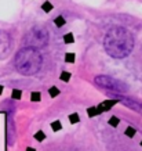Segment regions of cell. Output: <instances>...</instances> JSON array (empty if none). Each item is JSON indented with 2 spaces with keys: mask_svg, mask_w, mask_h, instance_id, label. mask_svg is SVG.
<instances>
[{
  "mask_svg": "<svg viewBox=\"0 0 142 151\" xmlns=\"http://www.w3.org/2000/svg\"><path fill=\"white\" fill-rule=\"evenodd\" d=\"M104 47L112 58H126L134 47L133 33L123 27H112L105 35Z\"/></svg>",
  "mask_w": 142,
  "mask_h": 151,
  "instance_id": "cell-1",
  "label": "cell"
},
{
  "mask_svg": "<svg viewBox=\"0 0 142 151\" xmlns=\"http://www.w3.org/2000/svg\"><path fill=\"white\" fill-rule=\"evenodd\" d=\"M14 64L19 73L29 76V75H35L36 72H39V69L41 68V64H43V58L36 49L26 46L17 53Z\"/></svg>",
  "mask_w": 142,
  "mask_h": 151,
  "instance_id": "cell-2",
  "label": "cell"
},
{
  "mask_svg": "<svg viewBox=\"0 0 142 151\" xmlns=\"http://www.w3.org/2000/svg\"><path fill=\"white\" fill-rule=\"evenodd\" d=\"M47 43H48V32L41 25L33 27L25 36V45L28 47H33L36 50L40 47H44Z\"/></svg>",
  "mask_w": 142,
  "mask_h": 151,
  "instance_id": "cell-3",
  "label": "cell"
},
{
  "mask_svg": "<svg viewBox=\"0 0 142 151\" xmlns=\"http://www.w3.org/2000/svg\"><path fill=\"white\" fill-rule=\"evenodd\" d=\"M95 85L97 86L102 87V89H108V90H112L113 93H126L129 90V86L123 83L121 81H117V79L112 78V76H106V75H99V76H95Z\"/></svg>",
  "mask_w": 142,
  "mask_h": 151,
  "instance_id": "cell-4",
  "label": "cell"
},
{
  "mask_svg": "<svg viewBox=\"0 0 142 151\" xmlns=\"http://www.w3.org/2000/svg\"><path fill=\"white\" fill-rule=\"evenodd\" d=\"M11 50H13V39L10 33L6 31H0V60L7 58Z\"/></svg>",
  "mask_w": 142,
  "mask_h": 151,
  "instance_id": "cell-5",
  "label": "cell"
},
{
  "mask_svg": "<svg viewBox=\"0 0 142 151\" xmlns=\"http://www.w3.org/2000/svg\"><path fill=\"white\" fill-rule=\"evenodd\" d=\"M117 103V100H108V101H104V103H101V104L97 107V110H98V114H101V112H104V111H108L110 110L113 105Z\"/></svg>",
  "mask_w": 142,
  "mask_h": 151,
  "instance_id": "cell-6",
  "label": "cell"
},
{
  "mask_svg": "<svg viewBox=\"0 0 142 151\" xmlns=\"http://www.w3.org/2000/svg\"><path fill=\"white\" fill-rule=\"evenodd\" d=\"M41 9H43V11H46V13H50L51 10H53V4H51L50 1H46V3H43Z\"/></svg>",
  "mask_w": 142,
  "mask_h": 151,
  "instance_id": "cell-7",
  "label": "cell"
},
{
  "mask_svg": "<svg viewBox=\"0 0 142 151\" xmlns=\"http://www.w3.org/2000/svg\"><path fill=\"white\" fill-rule=\"evenodd\" d=\"M55 25H57V27H64L65 25V19H64V17H62V15H60V17H57V18H55Z\"/></svg>",
  "mask_w": 142,
  "mask_h": 151,
  "instance_id": "cell-8",
  "label": "cell"
},
{
  "mask_svg": "<svg viewBox=\"0 0 142 151\" xmlns=\"http://www.w3.org/2000/svg\"><path fill=\"white\" fill-rule=\"evenodd\" d=\"M48 93H50L51 97H57L58 94H60V89H58V87H55V86H53V87H50Z\"/></svg>",
  "mask_w": 142,
  "mask_h": 151,
  "instance_id": "cell-9",
  "label": "cell"
},
{
  "mask_svg": "<svg viewBox=\"0 0 142 151\" xmlns=\"http://www.w3.org/2000/svg\"><path fill=\"white\" fill-rule=\"evenodd\" d=\"M75 58H76V55L73 53H66V55H65V61L66 63H75Z\"/></svg>",
  "mask_w": 142,
  "mask_h": 151,
  "instance_id": "cell-10",
  "label": "cell"
},
{
  "mask_svg": "<svg viewBox=\"0 0 142 151\" xmlns=\"http://www.w3.org/2000/svg\"><path fill=\"white\" fill-rule=\"evenodd\" d=\"M64 42H65V43H68V45H70V43H73V42H75L73 35H72V33H68V35H65Z\"/></svg>",
  "mask_w": 142,
  "mask_h": 151,
  "instance_id": "cell-11",
  "label": "cell"
},
{
  "mask_svg": "<svg viewBox=\"0 0 142 151\" xmlns=\"http://www.w3.org/2000/svg\"><path fill=\"white\" fill-rule=\"evenodd\" d=\"M51 128H53V130L58 132V130H61V129H62V126H61V122H60V121H55V122H53Z\"/></svg>",
  "mask_w": 142,
  "mask_h": 151,
  "instance_id": "cell-12",
  "label": "cell"
},
{
  "mask_svg": "<svg viewBox=\"0 0 142 151\" xmlns=\"http://www.w3.org/2000/svg\"><path fill=\"white\" fill-rule=\"evenodd\" d=\"M69 121H70L72 124H76V122H79V121H80V118H79L77 114H70V115H69Z\"/></svg>",
  "mask_w": 142,
  "mask_h": 151,
  "instance_id": "cell-13",
  "label": "cell"
},
{
  "mask_svg": "<svg viewBox=\"0 0 142 151\" xmlns=\"http://www.w3.org/2000/svg\"><path fill=\"white\" fill-rule=\"evenodd\" d=\"M88 115H90V116H95V115H99V114H98V110H97V107H90V108H88Z\"/></svg>",
  "mask_w": 142,
  "mask_h": 151,
  "instance_id": "cell-14",
  "label": "cell"
},
{
  "mask_svg": "<svg viewBox=\"0 0 142 151\" xmlns=\"http://www.w3.org/2000/svg\"><path fill=\"white\" fill-rule=\"evenodd\" d=\"M119 118H117V116H112V118L109 119V125H112V126H117V125H119Z\"/></svg>",
  "mask_w": 142,
  "mask_h": 151,
  "instance_id": "cell-15",
  "label": "cell"
},
{
  "mask_svg": "<svg viewBox=\"0 0 142 151\" xmlns=\"http://www.w3.org/2000/svg\"><path fill=\"white\" fill-rule=\"evenodd\" d=\"M61 79H62L64 82H69V79H70V73L69 72H62L61 73Z\"/></svg>",
  "mask_w": 142,
  "mask_h": 151,
  "instance_id": "cell-16",
  "label": "cell"
},
{
  "mask_svg": "<svg viewBox=\"0 0 142 151\" xmlns=\"http://www.w3.org/2000/svg\"><path fill=\"white\" fill-rule=\"evenodd\" d=\"M21 96H22L21 90H14V92H13V99H14V100H19V99H21Z\"/></svg>",
  "mask_w": 142,
  "mask_h": 151,
  "instance_id": "cell-17",
  "label": "cell"
},
{
  "mask_svg": "<svg viewBox=\"0 0 142 151\" xmlns=\"http://www.w3.org/2000/svg\"><path fill=\"white\" fill-rule=\"evenodd\" d=\"M126 134H127L129 137H134V134H135V129L127 128V129H126Z\"/></svg>",
  "mask_w": 142,
  "mask_h": 151,
  "instance_id": "cell-18",
  "label": "cell"
},
{
  "mask_svg": "<svg viewBox=\"0 0 142 151\" xmlns=\"http://www.w3.org/2000/svg\"><path fill=\"white\" fill-rule=\"evenodd\" d=\"M44 139H46V134H44L43 132H37L36 133V140L40 142V140H44Z\"/></svg>",
  "mask_w": 142,
  "mask_h": 151,
  "instance_id": "cell-19",
  "label": "cell"
},
{
  "mask_svg": "<svg viewBox=\"0 0 142 151\" xmlns=\"http://www.w3.org/2000/svg\"><path fill=\"white\" fill-rule=\"evenodd\" d=\"M31 99H32V101H39V100H40V93L35 92L32 94V97H31Z\"/></svg>",
  "mask_w": 142,
  "mask_h": 151,
  "instance_id": "cell-20",
  "label": "cell"
},
{
  "mask_svg": "<svg viewBox=\"0 0 142 151\" xmlns=\"http://www.w3.org/2000/svg\"><path fill=\"white\" fill-rule=\"evenodd\" d=\"M1 90H3V86H0V93H1Z\"/></svg>",
  "mask_w": 142,
  "mask_h": 151,
  "instance_id": "cell-21",
  "label": "cell"
},
{
  "mask_svg": "<svg viewBox=\"0 0 142 151\" xmlns=\"http://www.w3.org/2000/svg\"><path fill=\"white\" fill-rule=\"evenodd\" d=\"M28 151H35V150H32V148H29V150H28Z\"/></svg>",
  "mask_w": 142,
  "mask_h": 151,
  "instance_id": "cell-22",
  "label": "cell"
},
{
  "mask_svg": "<svg viewBox=\"0 0 142 151\" xmlns=\"http://www.w3.org/2000/svg\"><path fill=\"white\" fill-rule=\"evenodd\" d=\"M141 146H142V142H141Z\"/></svg>",
  "mask_w": 142,
  "mask_h": 151,
  "instance_id": "cell-23",
  "label": "cell"
}]
</instances>
